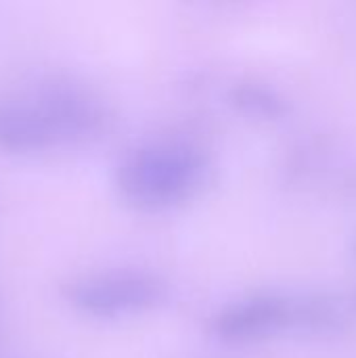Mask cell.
<instances>
[{
    "label": "cell",
    "instance_id": "2",
    "mask_svg": "<svg viewBox=\"0 0 356 358\" xmlns=\"http://www.w3.org/2000/svg\"><path fill=\"white\" fill-rule=\"evenodd\" d=\"M65 300L78 313L94 319H118L159 306L166 283L143 271H109L73 279L63 289Z\"/></svg>",
    "mask_w": 356,
    "mask_h": 358
},
{
    "label": "cell",
    "instance_id": "8",
    "mask_svg": "<svg viewBox=\"0 0 356 358\" xmlns=\"http://www.w3.org/2000/svg\"><path fill=\"white\" fill-rule=\"evenodd\" d=\"M350 252H353V256L356 258V233L350 237Z\"/></svg>",
    "mask_w": 356,
    "mask_h": 358
},
{
    "label": "cell",
    "instance_id": "6",
    "mask_svg": "<svg viewBox=\"0 0 356 358\" xmlns=\"http://www.w3.org/2000/svg\"><path fill=\"white\" fill-rule=\"evenodd\" d=\"M346 306L327 294H302L292 298V329L311 336H340L348 329Z\"/></svg>",
    "mask_w": 356,
    "mask_h": 358
},
{
    "label": "cell",
    "instance_id": "9",
    "mask_svg": "<svg viewBox=\"0 0 356 358\" xmlns=\"http://www.w3.org/2000/svg\"><path fill=\"white\" fill-rule=\"evenodd\" d=\"M353 304H355V308H356V289L353 292Z\"/></svg>",
    "mask_w": 356,
    "mask_h": 358
},
{
    "label": "cell",
    "instance_id": "7",
    "mask_svg": "<svg viewBox=\"0 0 356 358\" xmlns=\"http://www.w3.org/2000/svg\"><path fill=\"white\" fill-rule=\"evenodd\" d=\"M227 101L235 111L264 122H277L290 113V101L262 82H235L227 92Z\"/></svg>",
    "mask_w": 356,
    "mask_h": 358
},
{
    "label": "cell",
    "instance_id": "1",
    "mask_svg": "<svg viewBox=\"0 0 356 358\" xmlns=\"http://www.w3.org/2000/svg\"><path fill=\"white\" fill-rule=\"evenodd\" d=\"M210 174L208 153L185 141H157L130 149L115 166L120 195L143 210H166L201 191Z\"/></svg>",
    "mask_w": 356,
    "mask_h": 358
},
{
    "label": "cell",
    "instance_id": "5",
    "mask_svg": "<svg viewBox=\"0 0 356 358\" xmlns=\"http://www.w3.org/2000/svg\"><path fill=\"white\" fill-rule=\"evenodd\" d=\"M52 145L57 136L31 101L0 96V149L27 153Z\"/></svg>",
    "mask_w": 356,
    "mask_h": 358
},
{
    "label": "cell",
    "instance_id": "3",
    "mask_svg": "<svg viewBox=\"0 0 356 358\" xmlns=\"http://www.w3.org/2000/svg\"><path fill=\"white\" fill-rule=\"evenodd\" d=\"M31 103L48 122L57 143L90 141L103 134L109 124L105 101L67 78H50L38 84Z\"/></svg>",
    "mask_w": 356,
    "mask_h": 358
},
{
    "label": "cell",
    "instance_id": "4",
    "mask_svg": "<svg viewBox=\"0 0 356 358\" xmlns=\"http://www.w3.org/2000/svg\"><path fill=\"white\" fill-rule=\"evenodd\" d=\"M292 329V296L254 294L222 306L210 321V331L227 344H250Z\"/></svg>",
    "mask_w": 356,
    "mask_h": 358
}]
</instances>
